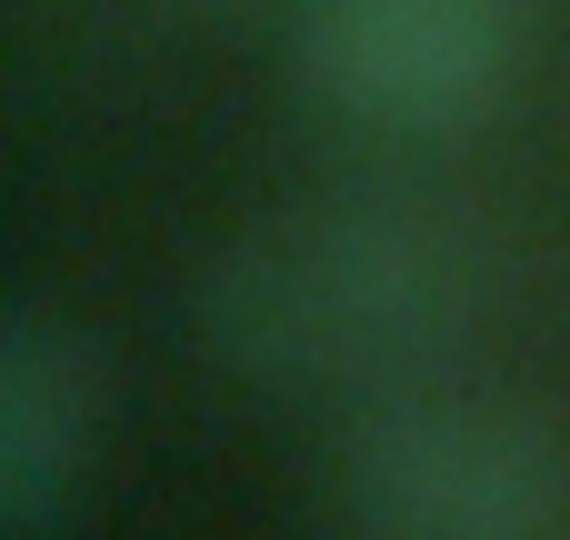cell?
Wrapping results in <instances>:
<instances>
[{"instance_id":"5","label":"cell","mask_w":570,"mask_h":540,"mask_svg":"<svg viewBox=\"0 0 570 540\" xmlns=\"http://www.w3.org/2000/svg\"><path fill=\"white\" fill-rule=\"evenodd\" d=\"M200 10H230V0H200Z\"/></svg>"},{"instance_id":"4","label":"cell","mask_w":570,"mask_h":540,"mask_svg":"<svg viewBox=\"0 0 570 540\" xmlns=\"http://www.w3.org/2000/svg\"><path fill=\"white\" fill-rule=\"evenodd\" d=\"M100 431H110L100 341L60 311H10L0 321V531H60L100 471Z\"/></svg>"},{"instance_id":"3","label":"cell","mask_w":570,"mask_h":540,"mask_svg":"<svg viewBox=\"0 0 570 540\" xmlns=\"http://www.w3.org/2000/svg\"><path fill=\"white\" fill-rule=\"evenodd\" d=\"M541 0H291V80L361 140H461L521 100Z\"/></svg>"},{"instance_id":"2","label":"cell","mask_w":570,"mask_h":540,"mask_svg":"<svg viewBox=\"0 0 570 540\" xmlns=\"http://www.w3.org/2000/svg\"><path fill=\"white\" fill-rule=\"evenodd\" d=\"M351 540H570V421L471 361L391 381L331 431Z\"/></svg>"},{"instance_id":"1","label":"cell","mask_w":570,"mask_h":540,"mask_svg":"<svg viewBox=\"0 0 570 540\" xmlns=\"http://www.w3.org/2000/svg\"><path fill=\"white\" fill-rule=\"evenodd\" d=\"M511 301V240L451 190H311L190 271L200 351L250 391L371 401L391 381L451 371Z\"/></svg>"}]
</instances>
